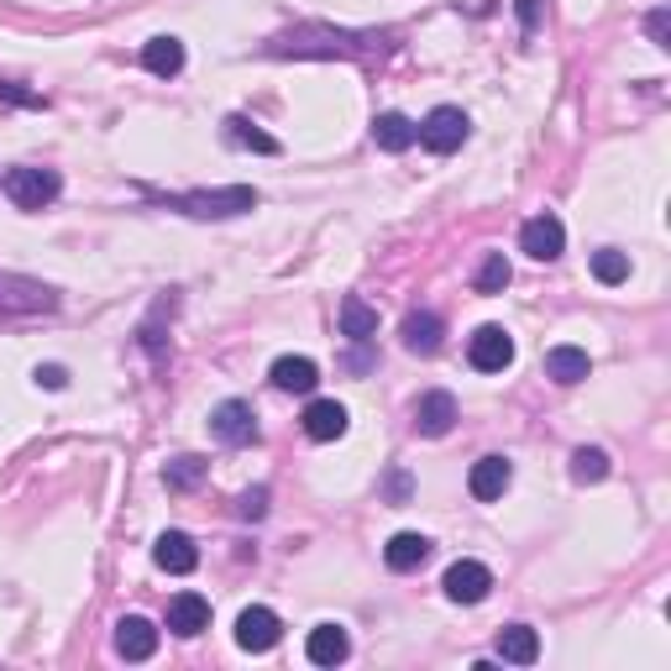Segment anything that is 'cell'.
<instances>
[{"mask_svg": "<svg viewBox=\"0 0 671 671\" xmlns=\"http://www.w3.org/2000/svg\"><path fill=\"white\" fill-rule=\"evenodd\" d=\"M211 435L220 446H252L258 441V414L247 399H226V405L211 409Z\"/></svg>", "mask_w": 671, "mask_h": 671, "instance_id": "6", "label": "cell"}, {"mask_svg": "<svg viewBox=\"0 0 671 671\" xmlns=\"http://www.w3.org/2000/svg\"><path fill=\"white\" fill-rule=\"evenodd\" d=\"M467 362H473L478 373H503V367L514 362V336L503 331V326H478L473 341H467Z\"/></svg>", "mask_w": 671, "mask_h": 671, "instance_id": "7", "label": "cell"}, {"mask_svg": "<svg viewBox=\"0 0 671 671\" xmlns=\"http://www.w3.org/2000/svg\"><path fill=\"white\" fill-rule=\"evenodd\" d=\"M593 278H599V284H624V278H629V258H624V252H614V247H603V252H593Z\"/></svg>", "mask_w": 671, "mask_h": 671, "instance_id": "29", "label": "cell"}, {"mask_svg": "<svg viewBox=\"0 0 671 671\" xmlns=\"http://www.w3.org/2000/svg\"><path fill=\"white\" fill-rule=\"evenodd\" d=\"M152 561H158L163 572H173V577H190L194 567H200V551H194V541L184 535V530H163V535H158V546H152Z\"/></svg>", "mask_w": 671, "mask_h": 671, "instance_id": "12", "label": "cell"}, {"mask_svg": "<svg viewBox=\"0 0 671 671\" xmlns=\"http://www.w3.org/2000/svg\"><path fill=\"white\" fill-rule=\"evenodd\" d=\"M514 11H520V26L535 32V22H541V0H514Z\"/></svg>", "mask_w": 671, "mask_h": 671, "instance_id": "35", "label": "cell"}, {"mask_svg": "<svg viewBox=\"0 0 671 671\" xmlns=\"http://www.w3.org/2000/svg\"><path fill=\"white\" fill-rule=\"evenodd\" d=\"M220 132H226V143L241 147V152H263V158H278L284 147H278V137H268L258 121H247V116H226L220 121Z\"/></svg>", "mask_w": 671, "mask_h": 671, "instance_id": "19", "label": "cell"}, {"mask_svg": "<svg viewBox=\"0 0 671 671\" xmlns=\"http://www.w3.org/2000/svg\"><path fill=\"white\" fill-rule=\"evenodd\" d=\"M373 143L384 147V152H409V147L420 143V121L399 116V111H384V116H373Z\"/></svg>", "mask_w": 671, "mask_h": 671, "instance_id": "18", "label": "cell"}, {"mask_svg": "<svg viewBox=\"0 0 671 671\" xmlns=\"http://www.w3.org/2000/svg\"><path fill=\"white\" fill-rule=\"evenodd\" d=\"M237 514L241 520H263L268 514V488H247V493L237 499Z\"/></svg>", "mask_w": 671, "mask_h": 671, "instance_id": "31", "label": "cell"}, {"mask_svg": "<svg viewBox=\"0 0 671 671\" xmlns=\"http://www.w3.org/2000/svg\"><path fill=\"white\" fill-rule=\"evenodd\" d=\"M305 435H310V441H341V435H346V405H336V399H310V409H305Z\"/></svg>", "mask_w": 671, "mask_h": 671, "instance_id": "20", "label": "cell"}, {"mask_svg": "<svg viewBox=\"0 0 671 671\" xmlns=\"http://www.w3.org/2000/svg\"><path fill=\"white\" fill-rule=\"evenodd\" d=\"M441 588H446L452 603H482L493 593V572H488L482 561H452L446 577H441Z\"/></svg>", "mask_w": 671, "mask_h": 671, "instance_id": "10", "label": "cell"}, {"mask_svg": "<svg viewBox=\"0 0 671 671\" xmlns=\"http://www.w3.org/2000/svg\"><path fill=\"white\" fill-rule=\"evenodd\" d=\"M268 378H273V388H284V394H315L320 367H315L310 357H278L268 367Z\"/></svg>", "mask_w": 671, "mask_h": 671, "instance_id": "21", "label": "cell"}, {"mask_svg": "<svg viewBox=\"0 0 671 671\" xmlns=\"http://www.w3.org/2000/svg\"><path fill=\"white\" fill-rule=\"evenodd\" d=\"M509 478H514L509 456H482V462H473V473H467V493L478 503H493V499H503Z\"/></svg>", "mask_w": 671, "mask_h": 671, "instance_id": "11", "label": "cell"}, {"mask_svg": "<svg viewBox=\"0 0 671 671\" xmlns=\"http://www.w3.org/2000/svg\"><path fill=\"white\" fill-rule=\"evenodd\" d=\"M37 310H58V294L37 278H16V273H0V315H37Z\"/></svg>", "mask_w": 671, "mask_h": 671, "instance_id": "5", "label": "cell"}, {"mask_svg": "<svg viewBox=\"0 0 671 671\" xmlns=\"http://www.w3.org/2000/svg\"><path fill=\"white\" fill-rule=\"evenodd\" d=\"M388 499H394V503L409 499V478H405V473H394V478H388Z\"/></svg>", "mask_w": 671, "mask_h": 671, "instance_id": "36", "label": "cell"}, {"mask_svg": "<svg viewBox=\"0 0 671 671\" xmlns=\"http://www.w3.org/2000/svg\"><path fill=\"white\" fill-rule=\"evenodd\" d=\"M588 373H593V362H588L582 346H551V352H546V378H556L561 388L582 384Z\"/></svg>", "mask_w": 671, "mask_h": 671, "instance_id": "24", "label": "cell"}, {"mask_svg": "<svg viewBox=\"0 0 671 671\" xmlns=\"http://www.w3.org/2000/svg\"><path fill=\"white\" fill-rule=\"evenodd\" d=\"M399 336H405V346L414 352V357H431V352H441L446 326H441V315L435 310H409L405 326H399Z\"/></svg>", "mask_w": 671, "mask_h": 671, "instance_id": "14", "label": "cell"}, {"mask_svg": "<svg viewBox=\"0 0 671 671\" xmlns=\"http://www.w3.org/2000/svg\"><path fill=\"white\" fill-rule=\"evenodd\" d=\"M384 43V32H331V26H294L273 37L268 53H294V58H362Z\"/></svg>", "mask_w": 671, "mask_h": 671, "instance_id": "1", "label": "cell"}, {"mask_svg": "<svg viewBox=\"0 0 671 671\" xmlns=\"http://www.w3.org/2000/svg\"><path fill=\"white\" fill-rule=\"evenodd\" d=\"M609 478V452L599 446H577L572 452V482H603Z\"/></svg>", "mask_w": 671, "mask_h": 671, "instance_id": "27", "label": "cell"}, {"mask_svg": "<svg viewBox=\"0 0 671 671\" xmlns=\"http://www.w3.org/2000/svg\"><path fill=\"white\" fill-rule=\"evenodd\" d=\"M467 137H473V121H467V111H456V105H435L431 116L420 121V147L435 152V158H452Z\"/></svg>", "mask_w": 671, "mask_h": 671, "instance_id": "4", "label": "cell"}, {"mask_svg": "<svg viewBox=\"0 0 671 671\" xmlns=\"http://www.w3.org/2000/svg\"><path fill=\"white\" fill-rule=\"evenodd\" d=\"M205 478V462L200 456H173L163 467V482L173 488V493H184V488H194V482Z\"/></svg>", "mask_w": 671, "mask_h": 671, "instance_id": "28", "label": "cell"}, {"mask_svg": "<svg viewBox=\"0 0 671 671\" xmlns=\"http://www.w3.org/2000/svg\"><path fill=\"white\" fill-rule=\"evenodd\" d=\"M425 556H431V541L414 535V530H399V535L384 546L388 572H414V567H425Z\"/></svg>", "mask_w": 671, "mask_h": 671, "instance_id": "22", "label": "cell"}, {"mask_svg": "<svg viewBox=\"0 0 671 671\" xmlns=\"http://www.w3.org/2000/svg\"><path fill=\"white\" fill-rule=\"evenodd\" d=\"M499 656L509 667H535L541 661V635L530 624H509V629H499Z\"/></svg>", "mask_w": 671, "mask_h": 671, "instance_id": "23", "label": "cell"}, {"mask_svg": "<svg viewBox=\"0 0 671 671\" xmlns=\"http://www.w3.org/2000/svg\"><path fill=\"white\" fill-rule=\"evenodd\" d=\"M503 284H509V258H503V252H488L478 268V294H499Z\"/></svg>", "mask_w": 671, "mask_h": 671, "instance_id": "30", "label": "cell"}, {"mask_svg": "<svg viewBox=\"0 0 671 671\" xmlns=\"http://www.w3.org/2000/svg\"><path fill=\"white\" fill-rule=\"evenodd\" d=\"M561 247H567V226L556 216H530L520 226V252H530L535 263H556Z\"/></svg>", "mask_w": 671, "mask_h": 671, "instance_id": "9", "label": "cell"}, {"mask_svg": "<svg viewBox=\"0 0 671 671\" xmlns=\"http://www.w3.org/2000/svg\"><path fill=\"white\" fill-rule=\"evenodd\" d=\"M341 336H346L352 346H367V341L378 336V310H367L357 294H346V299H341Z\"/></svg>", "mask_w": 671, "mask_h": 671, "instance_id": "26", "label": "cell"}, {"mask_svg": "<svg viewBox=\"0 0 671 671\" xmlns=\"http://www.w3.org/2000/svg\"><path fill=\"white\" fill-rule=\"evenodd\" d=\"M646 32H650V43H656V48H671V11H650Z\"/></svg>", "mask_w": 671, "mask_h": 671, "instance_id": "32", "label": "cell"}, {"mask_svg": "<svg viewBox=\"0 0 671 671\" xmlns=\"http://www.w3.org/2000/svg\"><path fill=\"white\" fill-rule=\"evenodd\" d=\"M305 656H310L315 667H341L352 656V635L341 624H315L310 640H305Z\"/></svg>", "mask_w": 671, "mask_h": 671, "instance_id": "15", "label": "cell"}, {"mask_svg": "<svg viewBox=\"0 0 671 671\" xmlns=\"http://www.w3.org/2000/svg\"><path fill=\"white\" fill-rule=\"evenodd\" d=\"M278 635H284V624H278V614H273V609H263V603H252V609H241V614H237V646L241 650L263 656V650L278 646Z\"/></svg>", "mask_w": 671, "mask_h": 671, "instance_id": "8", "label": "cell"}, {"mask_svg": "<svg viewBox=\"0 0 671 671\" xmlns=\"http://www.w3.org/2000/svg\"><path fill=\"white\" fill-rule=\"evenodd\" d=\"M456 425V399L446 388H431V394H420V405H414V431L420 435H446Z\"/></svg>", "mask_w": 671, "mask_h": 671, "instance_id": "13", "label": "cell"}, {"mask_svg": "<svg viewBox=\"0 0 671 671\" xmlns=\"http://www.w3.org/2000/svg\"><path fill=\"white\" fill-rule=\"evenodd\" d=\"M0 190H5V200L16 211H43V205H53L64 194V179L53 168H5L0 173Z\"/></svg>", "mask_w": 671, "mask_h": 671, "instance_id": "3", "label": "cell"}, {"mask_svg": "<svg viewBox=\"0 0 671 671\" xmlns=\"http://www.w3.org/2000/svg\"><path fill=\"white\" fill-rule=\"evenodd\" d=\"M0 100H5V105H43V95H37V90H22V84H0Z\"/></svg>", "mask_w": 671, "mask_h": 671, "instance_id": "34", "label": "cell"}, {"mask_svg": "<svg viewBox=\"0 0 671 671\" xmlns=\"http://www.w3.org/2000/svg\"><path fill=\"white\" fill-rule=\"evenodd\" d=\"M143 69L158 79H179L184 73V43L179 37H152L143 48Z\"/></svg>", "mask_w": 671, "mask_h": 671, "instance_id": "25", "label": "cell"}, {"mask_svg": "<svg viewBox=\"0 0 671 671\" xmlns=\"http://www.w3.org/2000/svg\"><path fill=\"white\" fill-rule=\"evenodd\" d=\"M168 211L179 216H194V220H231V216H247L258 211V190L247 184H231V190H194V194H163Z\"/></svg>", "mask_w": 671, "mask_h": 671, "instance_id": "2", "label": "cell"}, {"mask_svg": "<svg viewBox=\"0 0 671 671\" xmlns=\"http://www.w3.org/2000/svg\"><path fill=\"white\" fill-rule=\"evenodd\" d=\"M168 629H173V635H184V640L205 635V629H211V599H200V593H179V599L168 603Z\"/></svg>", "mask_w": 671, "mask_h": 671, "instance_id": "16", "label": "cell"}, {"mask_svg": "<svg viewBox=\"0 0 671 671\" xmlns=\"http://www.w3.org/2000/svg\"><path fill=\"white\" fill-rule=\"evenodd\" d=\"M32 378H37V388H53V394H58V388H69V373H64L58 362H37V373H32Z\"/></svg>", "mask_w": 671, "mask_h": 671, "instance_id": "33", "label": "cell"}, {"mask_svg": "<svg viewBox=\"0 0 671 671\" xmlns=\"http://www.w3.org/2000/svg\"><path fill=\"white\" fill-rule=\"evenodd\" d=\"M116 650L126 661H147V656L158 650V624L143 619V614H126V619L116 624Z\"/></svg>", "mask_w": 671, "mask_h": 671, "instance_id": "17", "label": "cell"}]
</instances>
